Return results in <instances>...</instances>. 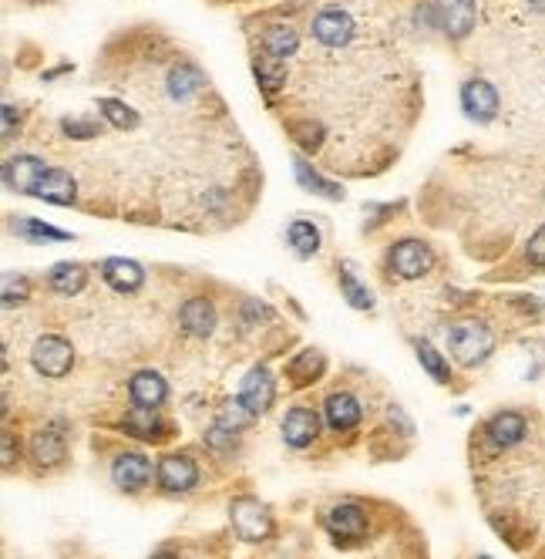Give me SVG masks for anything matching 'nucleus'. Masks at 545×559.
Instances as JSON below:
<instances>
[{"mask_svg": "<svg viewBox=\"0 0 545 559\" xmlns=\"http://www.w3.org/2000/svg\"><path fill=\"white\" fill-rule=\"evenodd\" d=\"M448 347L461 364L475 368V364H482L495 351V334L485 324H478V320H468V324H458L448 331Z\"/></svg>", "mask_w": 545, "mask_h": 559, "instance_id": "f257e3e1", "label": "nucleus"}, {"mask_svg": "<svg viewBox=\"0 0 545 559\" xmlns=\"http://www.w3.org/2000/svg\"><path fill=\"white\" fill-rule=\"evenodd\" d=\"M313 38L323 48H344L354 38V17H350L344 7H323V11L313 17Z\"/></svg>", "mask_w": 545, "mask_h": 559, "instance_id": "f03ea898", "label": "nucleus"}, {"mask_svg": "<svg viewBox=\"0 0 545 559\" xmlns=\"http://www.w3.org/2000/svg\"><path fill=\"white\" fill-rule=\"evenodd\" d=\"M233 526L249 543H260V539L273 533V516L256 499H239L233 502Z\"/></svg>", "mask_w": 545, "mask_h": 559, "instance_id": "7ed1b4c3", "label": "nucleus"}, {"mask_svg": "<svg viewBox=\"0 0 545 559\" xmlns=\"http://www.w3.org/2000/svg\"><path fill=\"white\" fill-rule=\"evenodd\" d=\"M31 361H34V368L41 374H48V378H64V374L71 371L75 354H71V344L61 341V337H41V341L34 344Z\"/></svg>", "mask_w": 545, "mask_h": 559, "instance_id": "20e7f679", "label": "nucleus"}, {"mask_svg": "<svg viewBox=\"0 0 545 559\" xmlns=\"http://www.w3.org/2000/svg\"><path fill=\"white\" fill-rule=\"evenodd\" d=\"M461 108H465V115L475 118V122H492L498 115L495 85H488L485 78H471L468 85L461 88Z\"/></svg>", "mask_w": 545, "mask_h": 559, "instance_id": "39448f33", "label": "nucleus"}, {"mask_svg": "<svg viewBox=\"0 0 545 559\" xmlns=\"http://www.w3.org/2000/svg\"><path fill=\"white\" fill-rule=\"evenodd\" d=\"M391 267H394L397 277L414 280V277H421V273L431 270V250L418 240H404L391 250Z\"/></svg>", "mask_w": 545, "mask_h": 559, "instance_id": "423d86ee", "label": "nucleus"}, {"mask_svg": "<svg viewBox=\"0 0 545 559\" xmlns=\"http://www.w3.org/2000/svg\"><path fill=\"white\" fill-rule=\"evenodd\" d=\"M51 166H44L41 159H31V155H21V159H11L4 166V182L17 192H27L34 196V189L41 186V179L48 176Z\"/></svg>", "mask_w": 545, "mask_h": 559, "instance_id": "0eeeda50", "label": "nucleus"}, {"mask_svg": "<svg viewBox=\"0 0 545 559\" xmlns=\"http://www.w3.org/2000/svg\"><path fill=\"white\" fill-rule=\"evenodd\" d=\"M115 485L118 489H125V492H138V489H145L152 479V465H149V458L145 455H138V452H125V455H118L115 458Z\"/></svg>", "mask_w": 545, "mask_h": 559, "instance_id": "6e6552de", "label": "nucleus"}, {"mask_svg": "<svg viewBox=\"0 0 545 559\" xmlns=\"http://www.w3.org/2000/svg\"><path fill=\"white\" fill-rule=\"evenodd\" d=\"M438 17L448 38H468L471 27H475V0H438Z\"/></svg>", "mask_w": 545, "mask_h": 559, "instance_id": "1a4fd4ad", "label": "nucleus"}, {"mask_svg": "<svg viewBox=\"0 0 545 559\" xmlns=\"http://www.w3.org/2000/svg\"><path fill=\"white\" fill-rule=\"evenodd\" d=\"M276 398V388H273V378L266 374L263 368H253L243 378V391H239V401L253 411V415H263V411H270Z\"/></svg>", "mask_w": 545, "mask_h": 559, "instance_id": "9d476101", "label": "nucleus"}, {"mask_svg": "<svg viewBox=\"0 0 545 559\" xmlns=\"http://www.w3.org/2000/svg\"><path fill=\"white\" fill-rule=\"evenodd\" d=\"M525 432H529V425H525V418L519 415V411H498V415L485 425L488 442H492L495 448L519 445L525 438Z\"/></svg>", "mask_w": 545, "mask_h": 559, "instance_id": "9b49d317", "label": "nucleus"}, {"mask_svg": "<svg viewBox=\"0 0 545 559\" xmlns=\"http://www.w3.org/2000/svg\"><path fill=\"white\" fill-rule=\"evenodd\" d=\"M196 479H199V472H196V462H192V458H182V455L162 458L159 485L165 492H189L192 485H196Z\"/></svg>", "mask_w": 545, "mask_h": 559, "instance_id": "f8f14e48", "label": "nucleus"}, {"mask_svg": "<svg viewBox=\"0 0 545 559\" xmlns=\"http://www.w3.org/2000/svg\"><path fill=\"white\" fill-rule=\"evenodd\" d=\"M320 432V421L313 411L307 408H293L290 415L283 418V438L290 442L293 448H307L313 445V438Z\"/></svg>", "mask_w": 545, "mask_h": 559, "instance_id": "ddd939ff", "label": "nucleus"}, {"mask_svg": "<svg viewBox=\"0 0 545 559\" xmlns=\"http://www.w3.org/2000/svg\"><path fill=\"white\" fill-rule=\"evenodd\" d=\"M330 533H334L337 543H354L367 533V516L357 506H337L330 512Z\"/></svg>", "mask_w": 545, "mask_h": 559, "instance_id": "4468645a", "label": "nucleus"}, {"mask_svg": "<svg viewBox=\"0 0 545 559\" xmlns=\"http://www.w3.org/2000/svg\"><path fill=\"white\" fill-rule=\"evenodd\" d=\"M34 196L54 206H71L75 203V179L64 169H48V176L41 179V186L34 189Z\"/></svg>", "mask_w": 545, "mask_h": 559, "instance_id": "2eb2a0df", "label": "nucleus"}, {"mask_svg": "<svg viewBox=\"0 0 545 559\" xmlns=\"http://www.w3.org/2000/svg\"><path fill=\"white\" fill-rule=\"evenodd\" d=\"M128 391H132V401L138 408H159L162 401H165V381L159 378L155 371H142V374H135L132 384H128Z\"/></svg>", "mask_w": 545, "mask_h": 559, "instance_id": "dca6fc26", "label": "nucleus"}, {"mask_svg": "<svg viewBox=\"0 0 545 559\" xmlns=\"http://www.w3.org/2000/svg\"><path fill=\"white\" fill-rule=\"evenodd\" d=\"M101 273H105L108 287H115L122 293L138 290V287H142V280H145V273H142V267H138L135 260H108Z\"/></svg>", "mask_w": 545, "mask_h": 559, "instance_id": "f3484780", "label": "nucleus"}, {"mask_svg": "<svg viewBox=\"0 0 545 559\" xmlns=\"http://www.w3.org/2000/svg\"><path fill=\"white\" fill-rule=\"evenodd\" d=\"M182 327L196 337H209L212 327H216V310H212L209 300H189L182 307Z\"/></svg>", "mask_w": 545, "mask_h": 559, "instance_id": "a211bd4d", "label": "nucleus"}, {"mask_svg": "<svg viewBox=\"0 0 545 559\" xmlns=\"http://www.w3.org/2000/svg\"><path fill=\"white\" fill-rule=\"evenodd\" d=\"M327 421L340 432H347V428H354L360 421V405L350 394H330L327 398Z\"/></svg>", "mask_w": 545, "mask_h": 559, "instance_id": "6ab92c4d", "label": "nucleus"}, {"mask_svg": "<svg viewBox=\"0 0 545 559\" xmlns=\"http://www.w3.org/2000/svg\"><path fill=\"white\" fill-rule=\"evenodd\" d=\"M263 48H266L270 58H286V54H293L300 48V38H297V31H293V27L273 24V27H266V31H263Z\"/></svg>", "mask_w": 545, "mask_h": 559, "instance_id": "aec40b11", "label": "nucleus"}, {"mask_svg": "<svg viewBox=\"0 0 545 559\" xmlns=\"http://www.w3.org/2000/svg\"><path fill=\"white\" fill-rule=\"evenodd\" d=\"M31 455H34V462H38L41 469H51V465H61V462H64V442H61V435H54V432H41V435H34V442H31Z\"/></svg>", "mask_w": 545, "mask_h": 559, "instance_id": "412c9836", "label": "nucleus"}, {"mask_svg": "<svg viewBox=\"0 0 545 559\" xmlns=\"http://www.w3.org/2000/svg\"><path fill=\"white\" fill-rule=\"evenodd\" d=\"M283 58H256V78H260V88L266 95H276L286 81V64H280Z\"/></svg>", "mask_w": 545, "mask_h": 559, "instance_id": "4be33fe9", "label": "nucleus"}, {"mask_svg": "<svg viewBox=\"0 0 545 559\" xmlns=\"http://www.w3.org/2000/svg\"><path fill=\"white\" fill-rule=\"evenodd\" d=\"M85 280H88V273L85 267H78V263H61V267L51 270V287L58 293H68V297L85 287Z\"/></svg>", "mask_w": 545, "mask_h": 559, "instance_id": "5701e85b", "label": "nucleus"}, {"mask_svg": "<svg viewBox=\"0 0 545 559\" xmlns=\"http://www.w3.org/2000/svg\"><path fill=\"white\" fill-rule=\"evenodd\" d=\"M202 81L206 78H202L196 68H189V64H175L172 75H169V91L175 98H189L202 88Z\"/></svg>", "mask_w": 545, "mask_h": 559, "instance_id": "b1692460", "label": "nucleus"}, {"mask_svg": "<svg viewBox=\"0 0 545 559\" xmlns=\"http://www.w3.org/2000/svg\"><path fill=\"white\" fill-rule=\"evenodd\" d=\"M290 246L297 250L300 256H313L320 246V233L317 226L307 223V219H297V223L290 226Z\"/></svg>", "mask_w": 545, "mask_h": 559, "instance_id": "393cba45", "label": "nucleus"}, {"mask_svg": "<svg viewBox=\"0 0 545 559\" xmlns=\"http://www.w3.org/2000/svg\"><path fill=\"white\" fill-rule=\"evenodd\" d=\"M418 357H421V364L428 368V374L434 381H441V384H448L451 381V368H448V361L441 357L428 341H418Z\"/></svg>", "mask_w": 545, "mask_h": 559, "instance_id": "a878e982", "label": "nucleus"}, {"mask_svg": "<svg viewBox=\"0 0 545 559\" xmlns=\"http://www.w3.org/2000/svg\"><path fill=\"white\" fill-rule=\"evenodd\" d=\"M320 371H323V357L307 351V354H300L297 361L290 364V371H286V374H290L297 384H310L313 378H320Z\"/></svg>", "mask_w": 545, "mask_h": 559, "instance_id": "bb28decb", "label": "nucleus"}, {"mask_svg": "<svg viewBox=\"0 0 545 559\" xmlns=\"http://www.w3.org/2000/svg\"><path fill=\"white\" fill-rule=\"evenodd\" d=\"M17 236H27V240H71L61 229H51L48 223H38V219H14Z\"/></svg>", "mask_w": 545, "mask_h": 559, "instance_id": "cd10ccee", "label": "nucleus"}, {"mask_svg": "<svg viewBox=\"0 0 545 559\" xmlns=\"http://www.w3.org/2000/svg\"><path fill=\"white\" fill-rule=\"evenodd\" d=\"M290 135H293V142L303 145V149H317V145L323 142V125L313 122V118H303V122L290 125Z\"/></svg>", "mask_w": 545, "mask_h": 559, "instance_id": "c85d7f7f", "label": "nucleus"}, {"mask_svg": "<svg viewBox=\"0 0 545 559\" xmlns=\"http://www.w3.org/2000/svg\"><path fill=\"white\" fill-rule=\"evenodd\" d=\"M297 179H300L307 189L320 192V196H327V199H337V196H340V186H334V182H323L320 176H313V169H310L303 159H297Z\"/></svg>", "mask_w": 545, "mask_h": 559, "instance_id": "c756f323", "label": "nucleus"}, {"mask_svg": "<svg viewBox=\"0 0 545 559\" xmlns=\"http://www.w3.org/2000/svg\"><path fill=\"white\" fill-rule=\"evenodd\" d=\"M340 287H344V293H347V300H350V307H357V310H367L374 304V297L371 293H367L364 287H360V283L350 277V270H344L340 273Z\"/></svg>", "mask_w": 545, "mask_h": 559, "instance_id": "7c9ffc66", "label": "nucleus"}, {"mask_svg": "<svg viewBox=\"0 0 545 559\" xmlns=\"http://www.w3.org/2000/svg\"><path fill=\"white\" fill-rule=\"evenodd\" d=\"M249 418H253V411H249L243 401H233V405H226L223 411H219V428H243V425H249Z\"/></svg>", "mask_w": 545, "mask_h": 559, "instance_id": "2f4dec72", "label": "nucleus"}, {"mask_svg": "<svg viewBox=\"0 0 545 559\" xmlns=\"http://www.w3.org/2000/svg\"><path fill=\"white\" fill-rule=\"evenodd\" d=\"M101 112H105L118 128H135L138 125V115L132 112V108H125L122 102H112V98H105L101 102Z\"/></svg>", "mask_w": 545, "mask_h": 559, "instance_id": "473e14b6", "label": "nucleus"}, {"mask_svg": "<svg viewBox=\"0 0 545 559\" xmlns=\"http://www.w3.org/2000/svg\"><path fill=\"white\" fill-rule=\"evenodd\" d=\"M125 428H128V432H135V435H145V438H152V435L162 432L159 415H145V411H135V415L125 421Z\"/></svg>", "mask_w": 545, "mask_h": 559, "instance_id": "72a5a7b5", "label": "nucleus"}, {"mask_svg": "<svg viewBox=\"0 0 545 559\" xmlns=\"http://www.w3.org/2000/svg\"><path fill=\"white\" fill-rule=\"evenodd\" d=\"M525 260L532 263L535 270H545V226H539L525 243Z\"/></svg>", "mask_w": 545, "mask_h": 559, "instance_id": "f704fd0d", "label": "nucleus"}, {"mask_svg": "<svg viewBox=\"0 0 545 559\" xmlns=\"http://www.w3.org/2000/svg\"><path fill=\"white\" fill-rule=\"evenodd\" d=\"M27 297V280L24 277H4V304L14 307V300L21 304Z\"/></svg>", "mask_w": 545, "mask_h": 559, "instance_id": "c9c22d12", "label": "nucleus"}, {"mask_svg": "<svg viewBox=\"0 0 545 559\" xmlns=\"http://www.w3.org/2000/svg\"><path fill=\"white\" fill-rule=\"evenodd\" d=\"M64 132H68L71 139H95L101 128H98L95 122H81V118H68V122H64Z\"/></svg>", "mask_w": 545, "mask_h": 559, "instance_id": "e433bc0d", "label": "nucleus"}, {"mask_svg": "<svg viewBox=\"0 0 545 559\" xmlns=\"http://www.w3.org/2000/svg\"><path fill=\"white\" fill-rule=\"evenodd\" d=\"M14 438L4 435V469H14Z\"/></svg>", "mask_w": 545, "mask_h": 559, "instance_id": "4c0bfd02", "label": "nucleus"}, {"mask_svg": "<svg viewBox=\"0 0 545 559\" xmlns=\"http://www.w3.org/2000/svg\"><path fill=\"white\" fill-rule=\"evenodd\" d=\"M152 559H179V556H172V553H155Z\"/></svg>", "mask_w": 545, "mask_h": 559, "instance_id": "58836bf2", "label": "nucleus"}, {"mask_svg": "<svg viewBox=\"0 0 545 559\" xmlns=\"http://www.w3.org/2000/svg\"><path fill=\"white\" fill-rule=\"evenodd\" d=\"M482 559H488V556H482Z\"/></svg>", "mask_w": 545, "mask_h": 559, "instance_id": "ea45409f", "label": "nucleus"}]
</instances>
